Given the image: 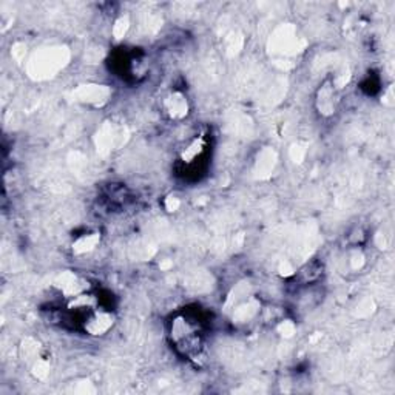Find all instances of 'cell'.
<instances>
[{
	"instance_id": "6da1fadb",
	"label": "cell",
	"mask_w": 395,
	"mask_h": 395,
	"mask_svg": "<svg viewBox=\"0 0 395 395\" xmlns=\"http://www.w3.org/2000/svg\"><path fill=\"white\" fill-rule=\"evenodd\" d=\"M169 336L184 358L198 361L204 352V321L198 314H178L171 318Z\"/></svg>"
},
{
	"instance_id": "7a4b0ae2",
	"label": "cell",
	"mask_w": 395,
	"mask_h": 395,
	"mask_svg": "<svg viewBox=\"0 0 395 395\" xmlns=\"http://www.w3.org/2000/svg\"><path fill=\"white\" fill-rule=\"evenodd\" d=\"M209 159V139L205 136H198L188 144L181 153V164L187 173L202 171L205 162ZM200 175V173H198Z\"/></svg>"
},
{
	"instance_id": "3957f363",
	"label": "cell",
	"mask_w": 395,
	"mask_h": 395,
	"mask_svg": "<svg viewBox=\"0 0 395 395\" xmlns=\"http://www.w3.org/2000/svg\"><path fill=\"white\" fill-rule=\"evenodd\" d=\"M113 324H114V317L111 314V310L99 306L85 318L80 329L92 336H101L109 332L113 327Z\"/></svg>"
},
{
	"instance_id": "277c9868",
	"label": "cell",
	"mask_w": 395,
	"mask_h": 395,
	"mask_svg": "<svg viewBox=\"0 0 395 395\" xmlns=\"http://www.w3.org/2000/svg\"><path fill=\"white\" fill-rule=\"evenodd\" d=\"M339 102H340V97H339V93H336L334 82H331V80L324 82V84L321 85L317 92L315 104H317L318 111L323 114V116H331V114H334L336 111Z\"/></svg>"
},
{
	"instance_id": "5b68a950",
	"label": "cell",
	"mask_w": 395,
	"mask_h": 395,
	"mask_svg": "<svg viewBox=\"0 0 395 395\" xmlns=\"http://www.w3.org/2000/svg\"><path fill=\"white\" fill-rule=\"evenodd\" d=\"M164 110L171 119H183L188 113V102L184 95L171 93L164 101Z\"/></svg>"
},
{
	"instance_id": "8992f818",
	"label": "cell",
	"mask_w": 395,
	"mask_h": 395,
	"mask_svg": "<svg viewBox=\"0 0 395 395\" xmlns=\"http://www.w3.org/2000/svg\"><path fill=\"white\" fill-rule=\"evenodd\" d=\"M321 275H323V265H320L318 261H312L298 272L296 279L303 284H312L318 281Z\"/></svg>"
},
{
	"instance_id": "52a82bcc",
	"label": "cell",
	"mask_w": 395,
	"mask_h": 395,
	"mask_svg": "<svg viewBox=\"0 0 395 395\" xmlns=\"http://www.w3.org/2000/svg\"><path fill=\"white\" fill-rule=\"evenodd\" d=\"M97 243H99V233H85L79 236L76 243H74V252L78 253L90 252L95 249Z\"/></svg>"
}]
</instances>
